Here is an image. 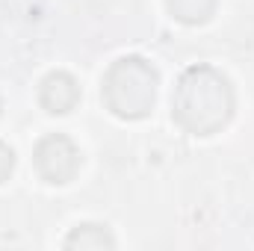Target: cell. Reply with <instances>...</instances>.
<instances>
[{"mask_svg":"<svg viewBox=\"0 0 254 251\" xmlns=\"http://www.w3.org/2000/svg\"><path fill=\"white\" fill-rule=\"evenodd\" d=\"M172 107L184 130L195 136H213L234 116V89L222 71L195 65L178 80Z\"/></svg>","mask_w":254,"mask_h":251,"instance_id":"6da1fadb","label":"cell"},{"mask_svg":"<svg viewBox=\"0 0 254 251\" xmlns=\"http://www.w3.org/2000/svg\"><path fill=\"white\" fill-rule=\"evenodd\" d=\"M101 98L107 110L119 119H145L154 107L157 98V71L154 65L139 60V57H125L110 65L104 74Z\"/></svg>","mask_w":254,"mask_h":251,"instance_id":"7a4b0ae2","label":"cell"},{"mask_svg":"<svg viewBox=\"0 0 254 251\" xmlns=\"http://www.w3.org/2000/svg\"><path fill=\"white\" fill-rule=\"evenodd\" d=\"M33 163H36V172L48 184H57L60 187V184L74 181V175L80 172V151H77V145L68 136L51 133V136H45L36 145Z\"/></svg>","mask_w":254,"mask_h":251,"instance_id":"3957f363","label":"cell"},{"mask_svg":"<svg viewBox=\"0 0 254 251\" xmlns=\"http://www.w3.org/2000/svg\"><path fill=\"white\" fill-rule=\"evenodd\" d=\"M80 101V86L71 74L65 71H54L42 80L39 86V104L54 113V116H63V113H71Z\"/></svg>","mask_w":254,"mask_h":251,"instance_id":"277c9868","label":"cell"},{"mask_svg":"<svg viewBox=\"0 0 254 251\" xmlns=\"http://www.w3.org/2000/svg\"><path fill=\"white\" fill-rule=\"evenodd\" d=\"M65 249H92V251H101V249H116V240L113 234L104 228V225H77L68 240H65Z\"/></svg>","mask_w":254,"mask_h":251,"instance_id":"5b68a950","label":"cell"},{"mask_svg":"<svg viewBox=\"0 0 254 251\" xmlns=\"http://www.w3.org/2000/svg\"><path fill=\"white\" fill-rule=\"evenodd\" d=\"M166 6L181 24H204L216 12V0H166Z\"/></svg>","mask_w":254,"mask_h":251,"instance_id":"8992f818","label":"cell"},{"mask_svg":"<svg viewBox=\"0 0 254 251\" xmlns=\"http://www.w3.org/2000/svg\"><path fill=\"white\" fill-rule=\"evenodd\" d=\"M12 169H15V154L9 145L0 142V184H6L12 178Z\"/></svg>","mask_w":254,"mask_h":251,"instance_id":"52a82bcc","label":"cell"},{"mask_svg":"<svg viewBox=\"0 0 254 251\" xmlns=\"http://www.w3.org/2000/svg\"><path fill=\"white\" fill-rule=\"evenodd\" d=\"M0 113H3V101H0Z\"/></svg>","mask_w":254,"mask_h":251,"instance_id":"ba28073f","label":"cell"}]
</instances>
